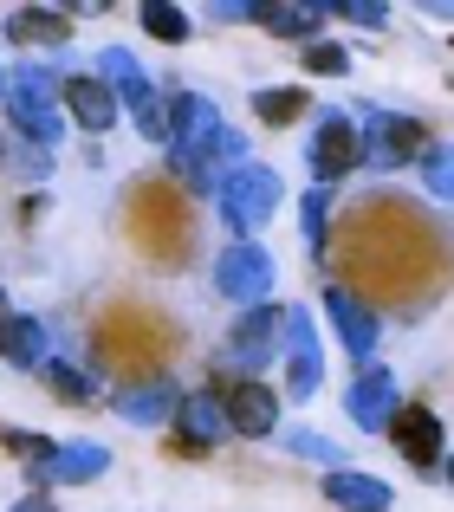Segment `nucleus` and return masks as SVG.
Listing matches in <instances>:
<instances>
[{
    "instance_id": "obj_1",
    "label": "nucleus",
    "mask_w": 454,
    "mask_h": 512,
    "mask_svg": "<svg viewBox=\"0 0 454 512\" xmlns=\"http://www.w3.org/2000/svg\"><path fill=\"white\" fill-rule=\"evenodd\" d=\"M59 72H46V65H13L7 72V117H13V137H26L33 150H59L65 137V117H59Z\"/></svg>"
},
{
    "instance_id": "obj_29",
    "label": "nucleus",
    "mask_w": 454,
    "mask_h": 512,
    "mask_svg": "<svg viewBox=\"0 0 454 512\" xmlns=\"http://www.w3.org/2000/svg\"><path fill=\"white\" fill-rule=\"evenodd\" d=\"M299 59H305V72H312V78H344V72H351V52L331 46V39H312V46H299Z\"/></svg>"
},
{
    "instance_id": "obj_14",
    "label": "nucleus",
    "mask_w": 454,
    "mask_h": 512,
    "mask_svg": "<svg viewBox=\"0 0 454 512\" xmlns=\"http://www.w3.org/2000/svg\"><path fill=\"white\" fill-rule=\"evenodd\" d=\"M59 98H65V111H72V124H78V130H91V137H104V130H111L117 117H124V104H117L111 91L98 85V78H85V72L65 78Z\"/></svg>"
},
{
    "instance_id": "obj_12",
    "label": "nucleus",
    "mask_w": 454,
    "mask_h": 512,
    "mask_svg": "<svg viewBox=\"0 0 454 512\" xmlns=\"http://www.w3.org/2000/svg\"><path fill=\"white\" fill-rule=\"evenodd\" d=\"M111 474V448L104 441H59L46 467H33L39 487H85V480H104Z\"/></svg>"
},
{
    "instance_id": "obj_10",
    "label": "nucleus",
    "mask_w": 454,
    "mask_h": 512,
    "mask_svg": "<svg viewBox=\"0 0 454 512\" xmlns=\"http://www.w3.org/2000/svg\"><path fill=\"white\" fill-rule=\"evenodd\" d=\"M390 441H396V454H403V461H416V467H435V461L448 454L442 415L422 409V402H403V409L390 415Z\"/></svg>"
},
{
    "instance_id": "obj_24",
    "label": "nucleus",
    "mask_w": 454,
    "mask_h": 512,
    "mask_svg": "<svg viewBox=\"0 0 454 512\" xmlns=\"http://www.w3.org/2000/svg\"><path fill=\"white\" fill-rule=\"evenodd\" d=\"M137 20H143V33H150V39H163V46H182V39H189V13H182V7H169V0H143V7H137Z\"/></svg>"
},
{
    "instance_id": "obj_27",
    "label": "nucleus",
    "mask_w": 454,
    "mask_h": 512,
    "mask_svg": "<svg viewBox=\"0 0 454 512\" xmlns=\"http://www.w3.org/2000/svg\"><path fill=\"white\" fill-rule=\"evenodd\" d=\"M0 448L20 454L26 474H33V467H46V461H52V448H59V441H52V435H26V428H0Z\"/></svg>"
},
{
    "instance_id": "obj_26",
    "label": "nucleus",
    "mask_w": 454,
    "mask_h": 512,
    "mask_svg": "<svg viewBox=\"0 0 454 512\" xmlns=\"http://www.w3.org/2000/svg\"><path fill=\"white\" fill-rule=\"evenodd\" d=\"M422 188H429L435 201H454V143H429V156H422Z\"/></svg>"
},
{
    "instance_id": "obj_34",
    "label": "nucleus",
    "mask_w": 454,
    "mask_h": 512,
    "mask_svg": "<svg viewBox=\"0 0 454 512\" xmlns=\"http://www.w3.org/2000/svg\"><path fill=\"white\" fill-rule=\"evenodd\" d=\"M13 512H59V506H52V500H46V493H26V500H20V506H13Z\"/></svg>"
},
{
    "instance_id": "obj_21",
    "label": "nucleus",
    "mask_w": 454,
    "mask_h": 512,
    "mask_svg": "<svg viewBox=\"0 0 454 512\" xmlns=\"http://www.w3.org/2000/svg\"><path fill=\"white\" fill-rule=\"evenodd\" d=\"M331 20V7H318V0H292V7H260V26L279 39H305L312 46V33Z\"/></svg>"
},
{
    "instance_id": "obj_16",
    "label": "nucleus",
    "mask_w": 454,
    "mask_h": 512,
    "mask_svg": "<svg viewBox=\"0 0 454 512\" xmlns=\"http://www.w3.org/2000/svg\"><path fill=\"white\" fill-rule=\"evenodd\" d=\"M176 428H182V441H189V448H215V441L234 435L215 389H189V396L176 402Z\"/></svg>"
},
{
    "instance_id": "obj_6",
    "label": "nucleus",
    "mask_w": 454,
    "mask_h": 512,
    "mask_svg": "<svg viewBox=\"0 0 454 512\" xmlns=\"http://www.w3.org/2000/svg\"><path fill=\"white\" fill-rule=\"evenodd\" d=\"M273 279H279V266H273V253H266L260 240H234V247L215 260V292L234 299V305L273 299Z\"/></svg>"
},
{
    "instance_id": "obj_13",
    "label": "nucleus",
    "mask_w": 454,
    "mask_h": 512,
    "mask_svg": "<svg viewBox=\"0 0 454 512\" xmlns=\"http://www.w3.org/2000/svg\"><path fill=\"white\" fill-rule=\"evenodd\" d=\"M325 318H331V331H338V344L351 350V357H377L383 325H377V312H370V305L357 299V292L331 286V292H325Z\"/></svg>"
},
{
    "instance_id": "obj_18",
    "label": "nucleus",
    "mask_w": 454,
    "mask_h": 512,
    "mask_svg": "<svg viewBox=\"0 0 454 512\" xmlns=\"http://www.w3.org/2000/svg\"><path fill=\"white\" fill-rule=\"evenodd\" d=\"M176 383H163V376H150V383H130V389H117V415H124L130 428H156V422H169L176 415Z\"/></svg>"
},
{
    "instance_id": "obj_20",
    "label": "nucleus",
    "mask_w": 454,
    "mask_h": 512,
    "mask_svg": "<svg viewBox=\"0 0 454 512\" xmlns=\"http://www.w3.org/2000/svg\"><path fill=\"white\" fill-rule=\"evenodd\" d=\"M91 78H98V85L111 91L117 104H137L143 91H150V72L130 59V46H104V52H98V72H91Z\"/></svg>"
},
{
    "instance_id": "obj_25",
    "label": "nucleus",
    "mask_w": 454,
    "mask_h": 512,
    "mask_svg": "<svg viewBox=\"0 0 454 512\" xmlns=\"http://www.w3.org/2000/svg\"><path fill=\"white\" fill-rule=\"evenodd\" d=\"M130 117H137V130H143L150 143H169V124H176V98H163V91L150 85L137 104H130Z\"/></svg>"
},
{
    "instance_id": "obj_4",
    "label": "nucleus",
    "mask_w": 454,
    "mask_h": 512,
    "mask_svg": "<svg viewBox=\"0 0 454 512\" xmlns=\"http://www.w3.org/2000/svg\"><path fill=\"white\" fill-rule=\"evenodd\" d=\"M357 150L377 169H403V163H416V156H429V124H422V117H403V111H370L364 124H357Z\"/></svg>"
},
{
    "instance_id": "obj_8",
    "label": "nucleus",
    "mask_w": 454,
    "mask_h": 512,
    "mask_svg": "<svg viewBox=\"0 0 454 512\" xmlns=\"http://www.w3.org/2000/svg\"><path fill=\"white\" fill-rule=\"evenodd\" d=\"M357 163H364V150H357V124L344 111H325L312 124V175H318V188L344 182Z\"/></svg>"
},
{
    "instance_id": "obj_5",
    "label": "nucleus",
    "mask_w": 454,
    "mask_h": 512,
    "mask_svg": "<svg viewBox=\"0 0 454 512\" xmlns=\"http://www.w3.org/2000/svg\"><path fill=\"white\" fill-rule=\"evenodd\" d=\"M279 331H286V305H273V299L240 305L234 331H227V363H234L240 376H253L260 363L279 357Z\"/></svg>"
},
{
    "instance_id": "obj_32",
    "label": "nucleus",
    "mask_w": 454,
    "mask_h": 512,
    "mask_svg": "<svg viewBox=\"0 0 454 512\" xmlns=\"http://www.w3.org/2000/svg\"><path fill=\"white\" fill-rule=\"evenodd\" d=\"M331 13H344L351 26H383L390 20V7H377V0H351V7H331Z\"/></svg>"
},
{
    "instance_id": "obj_11",
    "label": "nucleus",
    "mask_w": 454,
    "mask_h": 512,
    "mask_svg": "<svg viewBox=\"0 0 454 512\" xmlns=\"http://www.w3.org/2000/svg\"><path fill=\"white\" fill-rule=\"evenodd\" d=\"M221 409H227V428H234L240 441H266L279 428V396L266 383H253V376H240V383L227 389Z\"/></svg>"
},
{
    "instance_id": "obj_35",
    "label": "nucleus",
    "mask_w": 454,
    "mask_h": 512,
    "mask_svg": "<svg viewBox=\"0 0 454 512\" xmlns=\"http://www.w3.org/2000/svg\"><path fill=\"white\" fill-rule=\"evenodd\" d=\"M0 98H7V65H0Z\"/></svg>"
},
{
    "instance_id": "obj_3",
    "label": "nucleus",
    "mask_w": 454,
    "mask_h": 512,
    "mask_svg": "<svg viewBox=\"0 0 454 512\" xmlns=\"http://www.w3.org/2000/svg\"><path fill=\"white\" fill-rule=\"evenodd\" d=\"M215 201H221V221L234 227V240H253V234H260V227L279 214V201H286V182H279L266 163H240V169L215 188Z\"/></svg>"
},
{
    "instance_id": "obj_33",
    "label": "nucleus",
    "mask_w": 454,
    "mask_h": 512,
    "mask_svg": "<svg viewBox=\"0 0 454 512\" xmlns=\"http://www.w3.org/2000/svg\"><path fill=\"white\" fill-rule=\"evenodd\" d=\"M208 13L227 20V26H234V20H260V7H247V0H221V7H208Z\"/></svg>"
},
{
    "instance_id": "obj_7",
    "label": "nucleus",
    "mask_w": 454,
    "mask_h": 512,
    "mask_svg": "<svg viewBox=\"0 0 454 512\" xmlns=\"http://www.w3.org/2000/svg\"><path fill=\"white\" fill-rule=\"evenodd\" d=\"M279 357H286V396L292 402L318 396V383H325V350H318V331H312V312H305V305H286Z\"/></svg>"
},
{
    "instance_id": "obj_30",
    "label": "nucleus",
    "mask_w": 454,
    "mask_h": 512,
    "mask_svg": "<svg viewBox=\"0 0 454 512\" xmlns=\"http://www.w3.org/2000/svg\"><path fill=\"white\" fill-rule=\"evenodd\" d=\"M7 169L20 175V182H46V175H52V150H33L26 137H13L7 143Z\"/></svg>"
},
{
    "instance_id": "obj_28",
    "label": "nucleus",
    "mask_w": 454,
    "mask_h": 512,
    "mask_svg": "<svg viewBox=\"0 0 454 512\" xmlns=\"http://www.w3.org/2000/svg\"><path fill=\"white\" fill-rule=\"evenodd\" d=\"M286 448L299 454V461H318V467H331V474L344 467V448H338V441H325V435H312V428H292V435H286Z\"/></svg>"
},
{
    "instance_id": "obj_31",
    "label": "nucleus",
    "mask_w": 454,
    "mask_h": 512,
    "mask_svg": "<svg viewBox=\"0 0 454 512\" xmlns=\"http://www.w3.org/2000/svg\"><path fill=\"white\" fill-rule=\"evenodd\" d=\"M299 221H305V247L325 253V221H331V188H312V195L299 201Z\"/></svg>"
},
{
    "instance_id": "obj_23",
    "label": "nucleus",
    "mask_w": 454,
    "mask_h": 512,
    "mask_svg": "<svg viewBox=\"0 0 454 512\" xmlns=\"http://www.w3.org/2000/svg\"><path fill=\"white\" fill-rule=\"evenodd\" d=\"M39 376H46L65 402H91V396H98V370H85V363H72V357H46Z\"/></svg>"
},
{
    "instance_id": "obj_9",
    "label": "nucleus",
    "mask_w": 454,
    "mask_h": 512,
    "mask_svg": "<svg viewBox=\"0 0 454 512\" xmlns=\"http://www.w3.org/2000/svg\"><path fill=\"white\" fill-rule=\"evenodd\" d=\"M344 409H351V422L364 428V435H390V415L403 409V396H396V370L364 363L357 383H351V396H344Z\"/></svg>"
},
{
    "instance_id": "obj_19",
    "label": "nucleus",
    "mask_w": 454,
    "mask_h": 512,
    "mask_svg": "<svg viewBox=\"0 0 454 512\" xmlns=\"http://www.w3.org/2000/svg\"><path fill=\"white\" fill-rule=\"evenodd\" d=\"M325 500L338 512H390V487L357 467H338V474H325Z\"/></svg>"
},
{
    "instance_id": "obj_15",
    "label": "nucleus",
    "mask_w": 454,
    "mask_h": 512,
    "mask_svg": "<svg viewBox=\"0 0 454 512\" xmlns=\"http://www.w3.org/2000/svg\"><path fill=\"white\" fill-rule=\"evenodd\" d=\"M0 357H7L13 370H46V357H52L46 325H39L33 312H0Z\"/></svg>"
},
{
    "instance_id": "obj_17",
    "label": "nucleus",
    "mask_w": 454,
    "mask_h": 512,
    "mask_svg": "<svg viewBox=\"0 0 454 512\" xmlns=\"http://www.w3.org/2000/svg\"><path fill=\"white\" fill-rule=\"evenodd\" d=\"M7 39H13V46L59 52V46H72V13H65V7H13L7 13Z\"/></svg>"
},
{
    "instance_id": "obj_36",
    "label": "nucleus",
    "mask_w": 454,
    "mask_h": 512,
    "mask_svg": "<svg viewBox=\"0 0 454 512\" xmlns=\"http://www.w3.org/2000/svg\"><path fill=\"white\" fill-rule=\"evenodd\" d=\"M448 487H454V454H448Z\"/></svg>"
},
{
    "instance_id": "obj_22",
    "label": "nucleus",
    "mask_w": 454,
    "mask_h": 512,
    "mask_svg": "<svg viewBox=\"0 0 454 512\" xmlns=\"http://www.w3.org/2000/svg\"><path fill=\"white\" fill-rule=\"evenodd\" d=\"M305 111H312L305 85H266V91H253V117H260V124H273V130H292Z\"/></svg>"
},
{
    "instance_id": "obj_37",
    "label": "nucleus",
    "mask_w": 454,
    "mask_h": 512,
    "mask_svg": "<svg viewBox=\"0 0 454 512\" xmlns=\"http://www.w3.org/2000/svg\"><path fill=\"white\" fill-rule=\"evenodd\" d=\"M0 305H7V292H0Z\"/></svg>"
},
{
    "instance_id": "obj_2",
    "label": "nucleus",
    "mask_w": 454,
    "mask_h": 512,
    "mask_svg": "<svg viewBox=\"0 0 454 512\" xmlns=\"http://www.w3.org/2000/svg\"><path fill=\"white\" fill-rule=\"evenodd\" d=\"M221 130L227 124H221L215 98H202V91H182V98H176V124H169V169L189 175V188H202V195H215L208 163H215Z\"/></svg>"
}]
</instances>
